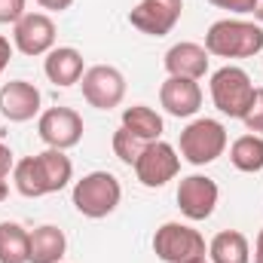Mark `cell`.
I'll list each match as a JSON object with an SVG mask.
<instances>
[{"instance_id":"obj_1","label":"cell","mask_w":263,"mask_h":263,"mask_svg":"<svg viewBox=\"0 0 263 263\" xmlns=\"http://www.w3.org/2000/svg\"><path fill=\"white\" fill-rule=\"evenodd\" d=\"M205 49L217 59H254L263 52V28L242 18H220L208 28Z\"/></svg>"},{"instance_id":"obj_2","label":"cell","mask_w":263,"mask_h":263,"mask_svg":"<svg viewBox=\"0 0 263 263\" xmlns=\"http://www.w3.org/2000/svg\"><path fill=\"white\" fill-rule=\"evenodd\" d=\"M120 199H123V187L110 172H89L73 184V208L92 220L114 214Z\"/></svg>"},{"instance_id":"obj_3","label":"cell","mask_w":263,"mask_h":263,"mask_svg":"<svg viewBox=\"0 0 263 263\" xmlns=\"http://www.w3.org/2000/svg\"><path fill=\"white\" fill-rule=\"evenodd\" d=\"M254 92L257 89H254L248 70H242V67L227 65L211 73V101L230 120H242L248 114V107L254 101Z\"/></svg>"},{"instance_id":"obj_4","label":"cell","mask_w":263,"mask_h":263,"mask_svg":"<svg viewBox=\"0 0 263 263\" xmlns=\"http://www.w3.org/2000/svg\"><path fill=\"white\" fill-rule=\"evenodd\" d=\"M227 150V129L217 120H193L187 129L181 132V156L190 165H208Z\"/></svg>"},{"instance_id":"obj_5","label":"cell","mask_w":263,"mask_h":263,"mask_svg":"<svg viewBox=\"0 0 263 263\" xmlns=\"http://www.w3.org/2000/svg\"><path fill=\"white\" fill-rule=\"evenodd\" d=\"M153 251H156V257L162 263H190V260L205 257V239L193 227L168 220V223H162L156 230Z\"/></svg>"},{"instance_id":"obj_6","label":"cell","mask_w":263,"mask_h":263,"mask_svg":"<svg viewBox=\"0 0 263 263\" xmlns=\"http://www.w3.org/2000/svg\"><path fill=\"white\" fill-rule=\"evenodd\" d=\"M80 86H83L86 104L95 107V110H114V107H120L123 98H126V77H123L120 67H114V65L86 67Z\"/></svg>"},{"instance_id":"obj_7","label":"cell","mask_w":263,"mask_h":263,"mask_svg":"<svg viewBox=\"0 0 263 263\" xmlns=\"http://www.w3.org/2000/svg\"><path fill=\"white\" fill-rule=\"evenodd\" d=\"M135 168V175H138V181L144 184V187H150V190H159V187H165L168 181H175L178 178V172H181V156H178V150L168 144V141H150L144 150H141V156H138V162L132 165Z\"/></svg>"},{"instance_id":"obj_8","label":"cell","mask_w":263,"mask_h":263,"mask_svg":"<svg viewBox=\"0 0 263 263\" xmlns=\"http://www.w3.org/2000/svg\"><path fill=\"white\" fill-rule=\"evenodd\" d=\"M184 12V0H141L129 12V25L147 37H165Z\"/></svg>"},{"instance_id":"obj_9","label":"cell","mask_w":263,"mask_h":263,"mask_svg":"<svg viewBox=\"0 0 263 263\" xmlns=\"http://www.w3.org/2000/svg\"><path fill=\"white\" fill-rule=\"evenodd\" d=\"M37 132H40L46 147L70 150L83 141V117L73 107H49V110L40 114Z\"/></svg>"},{"instance_id":"obj_10","label":"cell","mask_w":263,"mask_h":263,"mask_svg":"<svg viewBox=\"0 0 263 263\" xmlns=\"http://www.w3.org/2000/svg\"><path fill=\"white\" fill-rule=\"evenodd\" d=\"M12 46L22 55H46L55 49V22L46 12H25L12 25Z\"/></svg>"},{"instance_id":"obj_11","label":"cell","mask_w":263,"mask_h":263,"mask_svg":"<svg viewBox=\"0 0 263 263\" xmlns=\"http://www.w3.org/2000/svg\"><path fill=\"white\" fill-rule=\"evenodd\" d=\"M217 184L208 175H190L178 184V208L187 220H208L217 208Z\"/></svg>"},{"instance_id":"obj_12","label":"cell","mask_w":263,"mask_h":263,"mask_svg":"<svg viewBox=\"0 0 263 263\" xmlns=\"http://www.w3.org/2000/svg\"><path fill=\"white\" fill-rule=\"evenodd\" d=\"M43 107V95L34 83L28 80H9L0 86V114L9 123H28L34 117H40Z\"/></svg>"},{"instance_id":"obj_13","label":"cell","mask_w":263,"mask_h":263,"mask_svg":"<svg viewBox=\"0 0 263 263\" xmlns=\"http://www.w3.org/2000/svg\"><path fill=\"white\" fill-rule=\"evenodd\" d=\"M159 104L165 107V114L187 120L196 117L202 107V89L199 80H187V77H168L159 89Z\"/></svg>"},{"instance_id":"obj_14","label":"cell","mask_w":263,"mask_h":263,"mask_svg":"<svg viewBox=\"0 0 263 263\" xmlns=\"http://www.w3.org/2000/svg\"><path fill=\"white\" fill-rule=\"evenodd\" d=\"M43 73L52 86L67 89V86H77L86 73V62H83V52L73 49V46H55L46 52V62H43Z\"/></svg>"},{"instance_id":"obj_15","label":"cell","mask_w":263,"mask_h":263,"mask_svg":"<svg viewBox=\"0 0 263 263\" xmlns=\"http://www.w3.org/2000/svg\"><path fill=\"white\" fill-rule=\"evenodd\" d=\"M165 70L168 77H187V80H202L208 73V49L199 43H175L165 52Z\"/></svg>"},{"instance_id":"obj_16","label":"cell","mask_w":263,"mask_h":263,"mask_svg":"<svg viewBox=\"0 0 263 263\" xmlns=\"http://www.w3.org/2000/svg\"><path fill=\"white\" fill-rule=\"evenodd\" d=\"M67 251L65 233L52 223H43L31 233V248H28V263H62Z\"/></svg>"},{"instance_id":"obj_17","label":"cell","mask_w":263,"mask_h":263,"mask_svg":"<svg viewBox=\"0 0 263 263\" xmlns=\"http://www.w3.org/2000/svg\"><path fill=\"white\" fill-rule=\"evenodd\" d=\"M211 263H251V245L248 236L239 230H220L208 245Z\"/></svg>"},{"instance_id":"obj_18","label":"cell","mask_w":263,"mask_h":263,"mask_svg":"<svg viewBox=\"0 0 263 263\" xmlns=\"http://www.w3.org/2000/svg\"><path fill=\"white\" fill-rule=\"evenodd\" d=\"M37 162H40V172H43V181H46V193H59L70 184L73 162H70V156L65 150L46 147L43 153H37Z\"/></svg>"},{"instance_id":"obj_19","label":"cell","mask_w":263,"mask_h":263,"mask_svg":"<svg viewBox=\"0 0 263 263\" xmlns=\"http://www.w3.org/2000/svg\"><path fill=\"white\" fill-rule=\"evenodd\" d=\"M123 129H129L135 138H141L144 144H150V141H159L162 138V117L153 110V107H147V104H132L123 110Z\"/></svg>"},{"instance_id":"obj_20","label":"cell","mask_w":263,"mask_h":263,"mask_svg":"<svg viewBox=\"0 0 263 263\" xmlns=\"http://www.w3.org/2000/svg\"><path fill=\"white\" fill-rule=\"evenodd\" d=\"M31 233L22 223L3 220L0 223V263H28Z\"/></svg>"},{"instance_id":"obj_21","label":"cell","mask_w":263,"mask_h":263,"mask_svg":"<svg viewBox=\"0 0 263 263\" xmlns=\"http://www.w3.org/2000/svg\"><path fill=\"white\" fill-rule=\"evenodd\" d=\"M230 162L245 172V175H254V172H263V138L260 135H242L233 141L230 147Z\"/></svg>"},{"instance_id":"obj_22","label":"cell","mask_w":263,"mask_h":263,"mask_svg":"<svg viewBox=\"0 0 263 263\" xmlns=\"http://www.w3.org/2000/svg\"><path fill=\"white\" fill-rule=\"evenodd\" d=\"M12 181H15V190H18L25 199L49 196V193H46V181H43V172H40L37 156H25V159H18L15 168H12Z\"/></svg>"},{"instance_id":"obj_23","label":"cell","mask_w":263,"mask_h":263,"mask_svg":"<svg viewBox=\"0 0 263 263\" xmlns=\"http://www.w3.org/2000/svg\"><path fill=\"white\" fill-rule=\"evenodd\" d=\"M144 147H147V144H144L141 138H135L129 129H123V126H120V129L114 132V153H117V159H120V162L135 165Z\"/></svg>"},{"instance_id":"obj_24","label":"cell","mask_w":263,"mask_h":263,"mask_svg":"<svg viewBox=\"0 0 263 263\" xmlns=\"http://www.w3.org/2000/svg\"><path fill=\"white\" fill-rule=\"evenodd\" d=\"M242 123H245V129L251 132V135H260L263 132V89L254 92V101H251L248 114L242 117Z\"/></svg>"},{"instance_id":"obj_25","label":"cell","mask_w":263,"mask_h":263,"mask_svg":"<svg viewBox=\"0 0 263 263\" xmlns=\"http://www.w3.org/2000/svg\"><path fill=\"white\" fill-rule=\"evenodd\" d=\"M25 15V0H0V25H15Z\"/></svg>"},{"instance_id":"obj_26","label":"cell","mask_w":263,"mask_h":263,"mask_svg":"<svg viewBox=\"0 0 263 263\" xmlns=\"http://www.w3.org/2000/svg\"><path fill=\"white\" fill-rule=\"evenodd\" d=\"M211 6H217V9H227V12H239V15H245V12H254V3L257 0H208Z\"/></svg>"},{"instance_id":"obj_27","label":"cell","mask_w":263,"mask_h":263,"mask_svg":"<svg viewBox=\"0 0 263 263\" xmlns=\"http://www.w3.org/2000/svg\"><path fill=\"white\" fill-rule=\"evenodd\" d=\"M15 168V156H12V150L0 141V175H9Z\"/></svg>"},{"instance_id":"obj_28","label":"cell","mask_w":263,"mask_h":263,"mask_svg":"<svg viewBox=\"0 0 263 263\" xmlns=\"http://www.w3.org/2000/svg\"><path fill=\"white\" fill-rule=\"evenodd\" d=\"M12 49H15V46H12V43H9V40L0 34V73L6 70V65H9V59H12Z\"/></svg>"},{"instance_id":"obj_29","label":"cell","mask_w":263,"mask_h":263,"mask_svg":"<svg viewBox=\"0 0 263 263\" xmlns=\"http://www.w3.org/2000/svg\"><path fill=\"white\" fill-rule=\"evenodd\" d=\"M37 6H43L49 12H65V9L73 6V0H37Z\"/></svg>"},{"instance_id":"obj_30","label":"cell","mask_w":263,"mask_h":263,"mask_svg":"<svg viewBox=\"0 0 263 263\" xmlns=\"http://www.w3.org/2000/svg\"><path fill=\"white\" fill-rule=\"evenodd\" d=\"M254 263H263V230L257 233V242H254Z\"/></svg>"},{"instance_id":"obj_31","label":"cell","mask_w":263,"mask_h":263,"mask_svg":"<svg viewBox=\"0 0 263 263\" xmlns=\"http://www.w3.org/2000/svg\"><path fill=\"white\" fill-rule=\"evenodd\" d=\"M9 196V184H6V175H0V202Z\"/></svg>"},{"instance_id":"obj_32","label":"cell","mask_w":263,"mask_h":263,"mask_svg":"<svg viewBox=\"0 0 263 263\" xmlns=\"http://www.w3.org/2000/svg\"><path fill=\"white\" fill-rule=\"evenodd\" d=\"M251 15H254V18L263 25V0H257V3H254V12H251Z\"/></svg>"},{"instance_id":"obj_33","label":"cell","mask_w":263,"mask_h":263,"mask_svg":"<svg viewBox=\"0 0 263 263\" xmlns=\"http://www.w3.org/2000/svg\"><path fill=\"white\" fill-rule=\"evenodd\" d=\"M190 263H211V260H205V257H199V260H190Z\"/></svg>"}]
</instances>
